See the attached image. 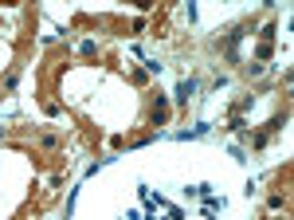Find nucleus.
<instances>
[{
	"label": "nucleus",
	"instance_id": "f257e3e1",
	"mask_svg": "<svg viewBox=\"0 0 294 220\" xmlns=\"http://www.w3.org/2000/svg\"><path fill=\"white\" fill-rule=\"evenodd\" d=\"M193 91H196L193 79H189V83H181V87H177V103H189V95H193Z\"/></svg>",
	"mask_w": 294,
	"mask_h": 220
}]
</instances>
